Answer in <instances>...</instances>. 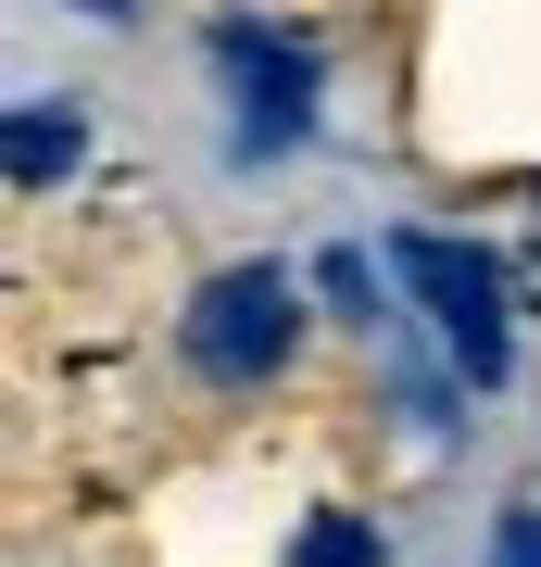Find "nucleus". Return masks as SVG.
Returning a JSON list of instances; mask_svg holds the SVG:
<instances>
[{
    "mask_svg": "<svg viewBox=\"0 0 541 567\" xmlns=\"http://www.w3.org/2000/svg\"><path fill=\"white\" fill-rule=\"evenodd\" d=\"M391 265H403V290L428 303V328H441V353H454L466 391H503V379H517V316H503L491 252L441 240V227H391Z\"/></svg>",
    "mask_w": 541,
    "mask_h": 567,
    "instance_id": "obj_1",
    "label": "nucleus"
},
{
    "mask_svg": "<svg viewBox=\"0 0 541 567\" xmlns=\"http://www.w3.org/2000/svg\"><path fill=\"white\" fill-rule=\"evenodd\" d=\"M302 341V290H290V265H227V278H201L189 290V316H177V353L201 365V379H278Z\"/></svg>",
    "mask_w": 541,
    "mask_h": 567,
    "instance_id": "obj_2",
    "label": "nucleus"
},
{
    "mask_svg": "<svg viewBox=\"0 0 541 567\" xmlns=\"http://www.w3.org/2000/svg\"><path fill=\"white\" fill-rule=\"evenodd\" d=\"M215 76H227V114H240V152L278 164L302 126H315V39H290V25H215Z\"/></svg>",
    "mask_w": 541,
    "mask_h": 567,
    "instance_id": "obj_3",
    "label": "nucleus"
},
{
    "mask_svg": "<svg viewBox=\"0 0 541 567\" xmlns=\"http://www.w3.org/2000/svg\"><path fill=\"white\" fill-rule=\"evenodd\" d=\"M76 152H89V114H76V102H25V114H13V177H25V189L76 177Z\"/></svg>",
    "mask_w": 541,
    "mask_h": 567,
    "instance_id": "obj_4",
    "label": "nucleus"
},
{
    "mask_svg": "<svg viewBox=\"0 0 541 567\" xmlns=\"http://www.w3.org/2000/svg\"><path fill=\"white\" fill-rule=\"evenodd\" d=\"M378 555H391L378 517H315V529L290 543V567H378Z\"/></svg>",
    "mask_w": 541,
    "mask_h": 567,
    "instance_id": "obj_5",
    "label": "nucleus"
},
{
    "mask_svg": "<svg viewBox=\"0 0 541 567\" xmlns=\"http://www.w3.org/2000/svg\"><path fill=\"white\" fill-rule=\"evenodd\" d=\"M491 567H541V505H503L491 517Z\"/></svg>",
    "mask_w": 541,
    "mask_h": 567,
    "instance_id": "obj_6",
    "label": "nucleus"
},
{
    "mask_svg": "<svg viewBox=\"0 0 541 567\" xmlns=\"http://www.w3.org/2000/svg\"><path fill=\"white\" fill-rule=\"evenodd\" d=\"M76 13H126V0H76Z\"/></svg>",
    "mask_w": 541,
    "mask_h": 567,
    "instance_id": "obj_7",
    "label": "nucleus"
}]
</instances>
